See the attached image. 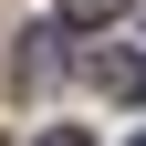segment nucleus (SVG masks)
<instances>
[{
    "label": "nucleus",
    "instance_id": "obj_2",
    "mask_svg": "<svg viewBox=\"0 0 146 146\" xmlns=\"http://www.w3.org/2000/svg\"><path fill=\"white\" fill-rule=\"evenodd\" d=\"M115 11H125V0H63V21H84V31H94V21H115Z\"/></svg>",
    "mask_w": 146,
    "mask_h": 146
},
{
    "label": "nucleus",
    "instance_id": "obj_4",
    "mask_svg": "<svg viewBox=\"0 0 146 146\" xmlns=\"http://www.w3.org/2000/svg\"><path fill=\"white\" fill-rule=\"evenodd\" d=\"M136 146H146V136H136Z\"/></svg>",
    "mask_w": 146,
    "mask_h": 146
},
{
    "label": "nucleus",
    "instance_id": "obj_1",
    "mask_svg": "<svg viewBox=\"0 0 146 146\" xmlns=\"http://www.w3.org/2000/svg\"><path fill=\"white\" fill-rule=\"evenodd\" d=\"M94 84L115 104H146V63H136V52H94Z\"/></svg>",
    "mask_w": 146,
    "mask_h": 146
},
{
    "label": "nucleus",
    "instance_id": "obj_3",
    "mask_svg": "<svg viewBox=\"0 0 146 146\" xmlns=\"http://www.w3.org/2000/svg\"><path fill=\"white\" fill-rule=\"evenodd\" d=\"M42 146H94V136H73V125H52V136H42Z\"/></svg>",
    "mask_w": 146,
    "mask_h": 146
}]
</instances>
